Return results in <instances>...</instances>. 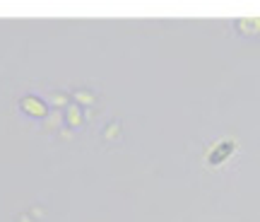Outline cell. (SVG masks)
<instances>
[{"mask_svg": "<svg viewBox=\"0 0 260 222\" xmlns=\"http://www.w3.org/2000/svg\"><path fill=\"white\" fill-rule=\"evenodd\" d=\"M234 148H236V145H234V140H222V143H219V145H217V148L210 152L207 162H210V164H222L224 159H226L234 152Z\"/></svg>", "mask_w": 260, "mask_h": 222, "instance_id": "6da1fadb", "label": "cell"}]
</instances>
